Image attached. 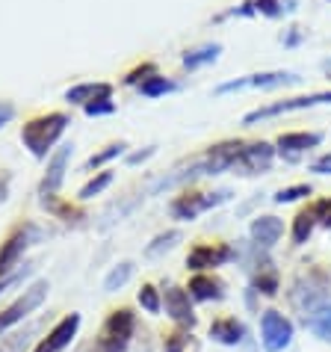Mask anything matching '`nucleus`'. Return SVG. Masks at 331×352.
I'll use <instances>...</instances> for the list:
<instances>
[{"label":"nucleus","mask_w":331,"mask_h":352,"mask_svg":"<svg viewBox=\"0 0 331 352\" xmlns=\"http://www.w3.org/2000/svg\"><path fill=\"white\" fill-rule=\"evenodd\" d=\"M228 199H231L228 190H222V192H183L169 204V213L181 222H192L196 217H201L204 210L219 208V204L228 201Z\"/></svg>","instance_id":"obj_6"},{"label":"nucleus","mask_w":331,"mask_h":352,"mask_svg":"<svg viewBox=\"0 0 331 352\" xmlns=\"http://www.w3.org/2000/svg\"><path fill=\"white\" fill-rule=\"evenodd\" d=\"M231 258H237V249L231 243H196L187 255V270L207 272V270H216L222 263H228Z\"/></svg>","instance_id":"obj_8"},{"label":"nucleus","mask_w":331,"mask_h":352,"mask_svg":"<svg viewBox=\"0 0 331 352\" xmlns=\"http://www.w3.org/2000/svg\"><path fill=\"white\" fill-rule=\"evenodd\" d=\"M178 240H181V231H166V234H160V237H154V243L145 249V255H160V252L172 249Z\"/></svg>","instance_id":"obj_34"},{"label":"nucleus","mask_w":331,"mask_h":352,"mask_svg":"<svg viewBox=\"0 0 331 352\" xmlns=\"http://www.w3.org/2000/svg\"><path fill=\"white\" fill-rule=\"evenodd\" d=\"M317 210H314V204H308V208H301L296 213V219H293V243L296 246H301V243H308V237L314 234L317 228Z\"/></svg>","instance_id":"obj_22"},{"label":"nucleus","mask_w":331,"mask_h":352,"mask_svg":"<svg viewBox=\"0 0 331 352\" xmlns=\"http://www.w3.org/2000/svg\"><path fill=\"white\" fill-rule=\"evenodd\" d=\"M33 335H36V326L24 329V331H15V335H6L0 340V352H27L33 344Z\"/></svg>","instance_id":"obj_26"},{"label":"nucleus","mask_w":331,"mask_h":352,"mask_svg":"<svg viewBox=\"0 0 331 352\" xmlns=\"http://www.w3.org/2000/svg\"><path fill=\"white\" fill-rule=\"evenodd\" d=\"M272 157H275V148H272L269 142H242L237 169L246 172V175L266 172L269 166H272Z\"/></svg>","instance_id":"obj_14"},{"label":"nucleus","mask_w":331,"mask_h":352,"mask_svg":"<svg viewBox=\"0 0 331 352\" xmlns=\"http://www.w3.org/2000/svg\"><path fill=\"white\" fill-rule=\"evenodd\" d=\"M68 128V116L65 113H45L36 116L21 128V142L30 148L33 157H47V151L60 142V136Z\"/></svg>","instance_id":"obj_2"},{"label":"nucleus","mask_w":331,"mask_h":352,"mask_svg":"<svg viewBox=\"0 0 331 352\" xmlns=\"http://www.w3.org/2000/svg\"><path fill=\"white\" fill-rule=\"evenodd\" d=\"M124 148H128V145H124V142H113V145H106L104 151L92 154V157L86 160V166H83V169H86V172H92V169H101L104 163H110V160H115V157H122V154H124Z\"/></svg>","instance_id":"obj_28"},{"label":"nucleus","mask_w":331,"mask_h":352,"mask_svg":"<svg viewBox=\"0 0 331 352\" xmlns=\"http://www.w3.org/2000/svg\"><path fill=\"white\" fill-rule=\"evenodd\" d=\"M101 98H113V83H77L65 92L68 104H83V107L101 101Z\"/></svg>","instance_id":"obj_20"},{"label":"nucleus","mask_w":331,"mask_h":352,"mask_svg":"<svg viewBox=\"0 0 331 352\" xmlns=\"http://www.w3.org/2000/svg\"><path fill=\"white\" fill-rule=\"evenodd\" d=\"M192 344L190 329H174L169 335H163V352H187Z\"/></svg>","instance_id":"obj_29"},{"label":"nucleus","mask_w":331,"mask_h":352,"mask_svg":"<svg viewBox=\"0 0 331 352\" xmlns=\"http://www.w3.org/2000/svg\"><path fill=\"white\" fill-rule=\"evenodd\" d=\"M36 272V267L33 263H24L21 270H15V272H9V276H3L0 278V296H3V293H9V290H15V287H21L27 278H30Z\"/></svg>","instance_id":"obj_32"},{"label":"nucleus","mask_w":331,"mask_h":352,"mask_svg":"<svg viewBox=\"0 0 331 352\" xmlns=\"http://www.w3.org/2000/svg\"><path fill=\"white\" fill-rule=\"evenodd\" d=\"M249 234H251V240H255V246L272 249L281 240V234H284V222L278 217H258V219H251Z\"/></svg>","instance_id":"obj_16"},{"label":"nucleus","mask_w":331,"mask_h":352,"mask_svg":"<svg viewBox=\"0 0 331 352\" xmlns=\"http://www.w3.org/2000/svg\"><path fill=\"white\" fill-rule=\"evenodd\" d=\"M133 331H136L133 308H115V311H110V317L104 320L98 338H95V344H92V352H124L133 340Z\"/></svg>","instance_id":"obj_3"},{"label":"nucleus","mask_w":331,"mask_h":352,"mask_svg":"<svg viewBox=\"0 0 331 352\" xmlns=\"http://www.w3.org/2000/svg\"><path fill=\"white\" fill-rule=\"evenodd\" d=\"M154 151H157V145H148V148H145V151H136V154H130V157H128V163H130V166H139L142 160H148Z\"/></svg>","instance_id":"obj_39"},{"label":"nucleus","mask_w":331,"mask_h":352,"mask_svg":"<svg viewBox=\"0 0 331 352\" xmlns=\"http://www.w3.org/2000/svg\"><path fill=\"white\" fill-rule=\"evenodd\" d=\"M319 142H323V133H281L278 136V151L284 154L287 160H296L299 154L317 148Z\"/></svg>","instance_id":"obj_17"},{"label":"nucleus","mask_w":331,"mask_h":352,"mask_svg":"<svg viewBox=\"0 0 331 352\" xmlns=\"http://www.w3.org/2000/svg\"><path fill=\"white\" fill-rule=\"evenodd\" d=\"M319 104H331V92H314V95H301V98H287V101H275L269 107H260V110L249 113L242 124H255V122H264L272 119V116H281V113H293V110H308V107H319Z\"/></svg>","instance_id":"obj_10"},{"label":"nucleus","mask_w":331,"mask_h":352,"mask_svg":"<svg viewBox=\"0 0 331 352\" xmlns=\"http://www.w3.org/2000/svg\"><path fill=\"white\" fill-rule=\"evenodd\" d=\"M15 116V107L9 104V101H0V128H3V124L9 122Z\"/></svg>","instance_id":"obj_40"},{"label":"nucleus","mask_w":331,"mask_h":352,"mask_svg":"<svg viewBox=\"0 0 331 352\" xmlns=\"http://www.w3.org/2000/svg\"><path fill=\"white\" fill-rule=\"evenodd\" d=\"M210 338L222 346H237L246 338V326L237 317H219L210 322Z\"/></svg>","instance_id":"obj_18"},{"label":"nucleus","mask_w":331,"mask_h":352,"mask_svg":"<svg viewBox=\"0 0 331 352\" xmlns=\"http://www.w3.org/2000/svg\"><path fill=\"white\" fill-rule=\"evenodd\" d=\"M110 184H113V172L104 169V172L95 175L89 184H83L80 192H77V199H80V201H89V199H95V195H101L106 187H110Z\"/></svg>","instance_id":"obj_27"},{"label":"nucleus","mask_w":331,"mask_h":352,"mask_svg":"<svg viewBox=\"0 0 331 352\" xmlns=\"http://www.w3.org/2000/svg\"><path fill=\"white\" fill-rule=\"evenodd\" d=\"M163 308H166V314L178 322L181 329H192V326H196V320H198L196 308H192V296L187 293V287H178V285L166 287L163 290Z\"/></svg>","instance_id":"obj_11"},{"label":"nucleus","mask_w":331,"mask_h":352,"mask_svg":"<svg viewBox=\"0 0 331 352\" xmlns=\"http://www.w3.org/2000/svg\"><path fill=\"white\" fill-rule=\"evenodd\" d=\"M47 290H51V285H47L45 278H38V281H33L30 287H27L21 296H18L12 305H9L3 314H0V338L6 335L9 329L15 326V322H21V320H27L33 314L36 308H42L45 305V299H47Z\"/></svg>","instance_id":"obj_5"},{"label":"nucleus","mask_w":331,"mask_h":352,"mask_svg":"<svg viewBox=\"0 0 331 352\" xmlns=\"http://www.w3.org/2000/svg\"><path fill=\"white\" fill-rule=\"evenodd\" d=\"M136 299H139V305L148 311V314H160L163 311V296L154 285H142V290L136 293Z\"/></svg>","instance_id":"obj_31"},{"label":"nucleus","mask_w":331,"mask_h":352,"mask_svg":"<svg viewBox=\"0 0 331 352\" xmlns=\"http://www.w3.org/2000/svg\"><path fill=\"white\" fill-rule=\"evenodd\" d=\"M219 54H222V45H219V42L201 45V47H196V51H187V54H183V68L196 72V68H201V65L216 63V60H219Z\"/></svg>","instance_id":"obj_23"},{"label":"nucleus","mask_w":331,"mask_h":352,"mask_svg":"<svg viewBox=\"0 0 331 352\" xmlns=\"http://www.w3.org/2000/svg\"><path fill=\"white\" fill-rule=\"evenodd\" d=\"M133 278V263L130 261H122L119 267H113L110 270V276L104 278V290L106 293H115V290H122L128 281Z\"/></svg>","instance_id":"obj_25"},{"label":"nucleus","mask_w":331,"mask_h":352,"mask_svg":"<svg viewBox=\"0 0 331 352\" xmlns=\"http://www.w3.org/2000/svg\"><path fill=\"white\" fill-rule=\"evenodd\" d=\"M301 42V33L296 30V27H293V30H290V36L284 38V45H299Z\"/></svg>","instance_id":"obj_42"},{"label":"nucleus","mask_w":331,"mask_h":352,"mask_svg":"<svg viewBox=\"0 0 331 352\" xmlns=\"http://www.w3.org/2000/svg\"><path fill=\"white\" fill-rule=\"evenodd\" d=\"M305 195H310V187H308V184H296V187L278 190V192H275V201H278V204H290V201L305 199Z\"/></svg>","instance_id":"obj_36"},{"label":"nucleus","mask_w":331,"mask_h":352,"mask_svg":"<svg viewBox=\"0 0 331 352\" xmlns=\"http://www.w3.org/2000/svg\"><path fill=\"white\" fill-rule=\"evenodd\" d=\"M301 77L293 72H266V74H249L240 80H228L216 86V95H228V92H240V89H278V86H293Z\"/></svg>","instance_id":"obj_9"},{"label":"nucleus","mask_w":331,"mask_h":352,"mask_svg":"<svg viewBox=\"0 0 331 352\" xmlns=\"http://www.w3.org/2000/svg\"><path fill=\"white\" fill-rule=\"evenodd\" d=\"M187 293L196 302H219V299H225V281L210 276V272H196L190 278Z\"/></svg>","instance_id":"obj_15"},{"label":"nucleus","mask_w":331,"mask_h":352,"mask_svg":"<svg viewBox=\"0 0 331 352\" xmlns=\"http://www.w3.org/2000/svg\"><path fill=\"white\" fill-rule=\"evenodd\" d=\"M328 290H331V276L319 267H310L308 272L293 281V290H290V305H293L299 314L310 317L314 311H319L328 302Z\"/></svg>","instance_id":"obj_1"},{"label":"nucleus","mask_w":331,"mask_h":352,"mask_svg":"<svg viewBox=\"0 0 331 352\" xmlns=\"http://www.w3.org/2000/svg\"><path fill=\"white\" fill-rule=\"evenodd\" d=\"M83 110H86V116H92V119H98V116H113V113H115V104H113V98H101V101L86 104Z\"/></svg>","instance_id":"obj_37"},{"label":"nucleus","mask_w":331,"mask_h":352,"mask_svg":"<svg viewBox=\"0 0 331 352\" xmlns=\"http://www.w3.org/2000/svg\"><path fill=\"white\" fill-rule=\"evenodd\" d=\"M326 68H331V60H328V63H326Z\"/></svg>","instance_id":"obj_44"},{"label":"nucleus","mask_w":331,"mask_h":352,"mask_svg":"<svg viewBox=\"0 0 331 352\" xmlns=\"http://www.w3.org/2000/svg\"><path fill=\"white\" fill-rule=\"evenodd\" d=\"M305 326L314 331L319 340H331V299L319 311H314L310 317H305Z\"/></svg>","instance_id":"obj_24"},{"label":"nucleus","mask_w":331,"mask_h":352,"mask_svg":"<svg viewBox=\"0 0 331 352\" xmlns=\"http://www.w3.org/2000/svg\"><path fill=\"white\" fill-rule=\"evenodd\" d=\"M38 240H42V228H38V225H33V222L18 225V228L0 243V278L9 276L12 267H18V261L24 258V252Z\"/></svg>","instance_id":"obj_4"},{"label":"nucleus","mask_w":331,"mask_h":352,"mask_svg":"<svg viewBox=\"0 0 331 352\" xmlns=\"http://www.w3.org/2000/svg\"><path fill=\"white\" fill-rule=\"evenodd\" d=\"M9 184H12V175H9V172H0V204H3L6 195H9Z\"/></svg>","instance_id":"obj_41"},{"label":"nucleus","mask_w":331,"mask_h":352,"mask_svg":"<svg viewBox=\"0 0 331 352\" xmlns=\"http://www.w3.org/2000/svg\"><path fill=\"white\" fill-rule=\"evenodd\" d=\"M71 151H74L71 142H65V145H60V148H56V154L51 157V163H47V172H45L42 184H38V192H42V199H51V195L60 192L62 181H65V166H68V157H71Z\"/></svg>","instance_id":"obj_13"},{"label":"nucleus","mask_w":331,"mask_h":352,"mask_svg":"<svg viewBox=\"0 0 331 352\" xmlns=\"http://www.w3.org/2000/svg\"><path fill=\"white\" fill-rule=\"evenodd\" d=\"M154 74H157V65H154V63H145V65H139V68H133V72L124 77V83H128V86H142L145 80H151Z\"/></svg>","instance_id":"obj_35"},{"label":"nucleus","mask_w":331,"mask_h":352,"mask_svg":"<svg viewBox=\"0 0 331 352\" xmlns=\"http://www.w3.org/2000/svg\"><path fill=\"white\" fill-rule=\"evenodd\" d=\"M178 86H174L172 80H166V77H160V74H154L151 80H145L142 86H139V92L145 95V98H160V95H166V92H174Z\"/></svg>","instance_id":"obj_33"},{"label":"nucleus","mask_w":331,"mask_h":352,"mask_svg":"<svg viewBox=\"0 0 331 352\" xmlns=\"http://www.w3.org/2000/svg\"><path fill=\"white\" fill-rule=\"evenodd\" d=\"M260 344L266 352H284L293 344V322L275 308L264 311L260 314Z\"/></svg>","instance_id":"obj_7"},{"label":"nucleus","mask_w":331,"mask_h":352,"mask_svg":"<svg viewBox=\"0 0 331 352\" xmlns=\"http://www.w3.org/2000/svg\"><path fill=\"white\" fill-rule=\"evenodd\" d=\"M255 278H251V287H255L258 293H264V296H275L278 287H281V278H278V270L272 267L269 261L264 263H255Z\"/></svg>","instance_id":"obj_21"},{"label":"nucleus","mask_w":331,"mask_h":352,"mask_svg":"<svg viewBox=\"0 0 331 352\" xmlns=\"http://www.w3.org/2000/svg\"><path fill=\"white\" fill-rule=\"evenodd\" d=\"M326 225H328V228H331V217H328V219H326Z\"/></svg>","instance_id":"obj_43"},{"label":"nucleus","mask_w":331,"mask_h":352,"mask_svg":"<svg viewBox=\"0 0 331 352\" xmlns=\"http://www.w3.org/2000/svg\"><path fill=\"white\" fill-rule=\"evenodd\" d=\"M42 204L51 213H56L60 219H65V222H80L83 219V210H77L74 204H60V201H56V195H51V199H42Z\"/></svg>","instance_id":"obj_30"},{"label":"nucleus","mask_w":331,"mask_h":352,"mask_svg":"<svg viewBox=\"0 0 331 352\" xmlns=\"http://www.w3.org/2000/svg\"><path fill=\"white\" fill-rule=\"evenodd\" d=\"M77 331H80V314H74L71 311V314H65L30 352H62L77 338Z\"/></svg>","instance_id":"obj_12"},{"label":"nucleus","mask_w":331,"mask_h":352,"mask_svg":"<svg viewBox=\"0 0 331 352\" xmlns=\"http://www.w3.org/2000/svg\"><path fill=\"white\" fill-rule=\"evenodd\" d=\"M293 9V3H281V0H246V3H240L237 9H231V12H225L222 18L228 15H266V18H278L281 12H290Z\"/></svg>","instance_id":"obj_19"},{"label":"nucleus","mask_w":331,"mask_h":352,"mask_svg":"<svg viewBox=\"0 0 331 352\" xmlns=\"http://www.w3.org/2000/svg\"><path fill=\"white\" fill-rule=\"evenodd\" d=\"M310 172H317V175H331V151L310 163Z\"/></svg>","instance_id":"obj_38"}]
</instances>
